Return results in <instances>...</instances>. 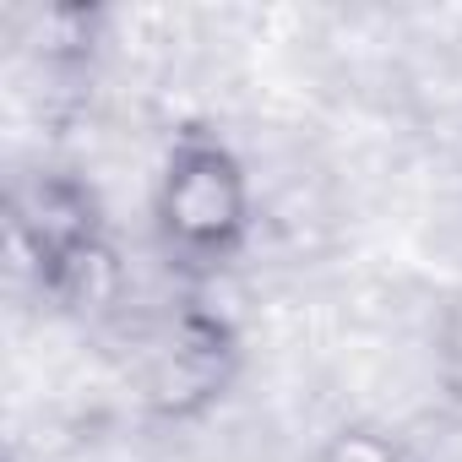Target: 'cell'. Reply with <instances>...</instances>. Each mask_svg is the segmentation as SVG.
<instances>
[{
  "instance_id": "6da1fadb",
  "label": "cell",
  "mask_w": 462,
  "mask_h": 462,
  "mask_svg": "<svg viewBox=\"0 0 462 462\" xmlns=\"http://www.w3.org/2000/svg\"><path fill=\"white\" fill-rule=\"evenodd\" d=\"M147 217L163 267L185 289H201L245 256L256 235V180L217 131L185 125L158 158Z\"/></svg>"
},
{
  "instance_id": "7a4b0ae2",
  "label": "cell",
  "mask_w": 462,
  "mask_h": 462,
  "mask_svg": "<svg viewBox=\"0 0 462 462\" xmlns=\"http://www.w3.org/2000/svg\"><path fill=\"white\" fill-rule=\"evenodd\" d=\"M12 245L39 294L66 316H98L120 300L115 228L88 180L39 169L12 190Z\"/></svg>"
},
{
  "instance_id": "277c9868",
  "label": "cell",
  "mask_w": 462,
  "mask_h": 462,
  "mask_svg": "<svg viewBox=\"0 0 462 462\" xmlns=\"http://www.w3.org/2000/svg\"><path fill=\"white\" fill-rule=\"evenodd\" d=\"M310 462H408V451H402V440H397L392 430L354 419V424H337V430L310 451Z\"/></svg>"
},
{
  "instance_id": "3957f363",
  "label": "cell",
  "mask_w": 462,
  "mask_h": 462,
  "mask_svg": "<svg viewBox=\"0 0 462 462\" xmlns=\"http://www.w3.org/2000/svg\"><path fill=\"white\" fill-rule=\"evenodd\" d=\"M245 365L240 327L196 289L142 327L136 343V397L163 424H190L228 397Z\"/></svg>"
}]
</instances>
